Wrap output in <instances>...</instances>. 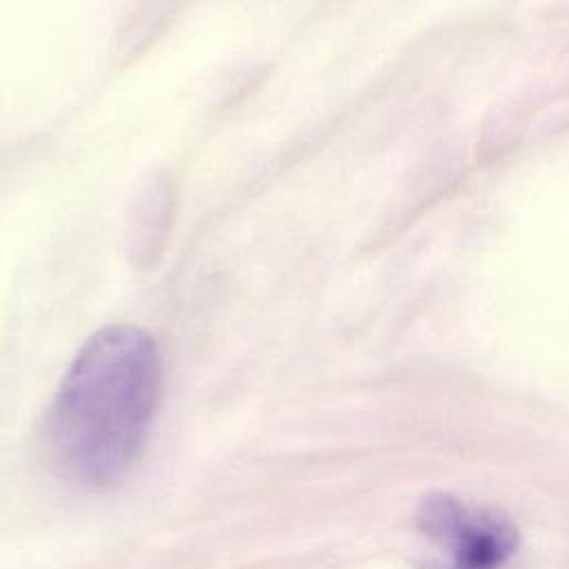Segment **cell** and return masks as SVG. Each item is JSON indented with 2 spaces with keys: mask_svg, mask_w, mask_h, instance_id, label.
Instances as JSON below:
<instances>
[{
  "mask_svg": "<svg viewBox=\"0 0 569 569\" xmlns=\"http://www.w3.org/2000/svg\"><path fill=\"white\" fill-rule=\"evenodd\" d=\"M160 383L151 335L124 323L96 332L71 361L44 421L56 470L87 490L120 483L142 452Z\"/></svg>",
  "mask_w": 569,
  "mask_h": 569,
  "instance_id": "6da1fadb",
  "label": "cell"
},
{
  "mask_svg": "<svg viewBox=\"0 0 569 569\" xmlns=\"http://www.w3.org/2000/svg\"><path fill=\"white\" fill-rule=\"evenodd\" d=\"M415 523L439 550V569H501L521 546L519 528L508 517L450 492L426 495Z\"/></svg>",
  "mask_w": 569,
  "mask_h": 569,
  "instance_id": "7a4b0ae2",
  "label": "cell"
}]
</instances>
